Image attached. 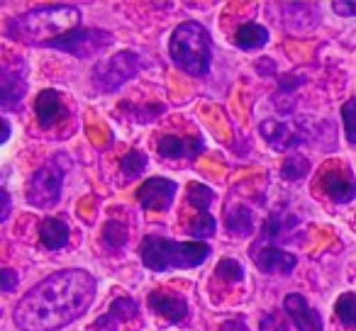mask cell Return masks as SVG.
I'll return each instance as SVG.
<instances>
[{"label":"cell","instance_id":"cell-32","mask_svg":"<svg viewBox=\"0 0 356 331\" xmlns=\"http://www.w3.org/2000/svg\"><path fill=\"white\" fill-rule=\"evenodd\" d=\"M332 10L341 17H356V3H346V0H334L332 3Z\"/></svg>","mask_w":356,"mask_h":331},{"label":"cell","instance_id":"cell-25","mask_svg":"<svg viewBox=\"0 0 356 331\" xmlns=\"http://www.w3.org/2000/svg\"><path fill=\"white\" fill-rule=\"evenodd\" d=\"M215 278H220V280L225 282H239L244 280V268L239 261H234V258H222V261L218 263V268H215Z\"/></svg>","mask_w":356,"mask_h":331},{"label":"cell","instance_id":"cell-31","mask_svg":"<svg viewBox=\"0 0 356 331\" xmlns=\"http://www.w3.org/2000/svg\"><path fill=\"white\" fill-rule=\"evenodd\" d=\"M302 83H305V78H302V76H281L278 90H281V93H286V95H291L293 90H296L298 85H302Z\"/></svg>","mask_w":356,"mask_h":331},{"label":"cell","instance_id":"cell-8","mask_svg":"<svg viewBox=\"0 0 356 331\" xmlns=\"http://www.w3.org/2000/svg\"><path fill=\"white\" fill-rule=\"evenodd\" d=\"M215 200V193L203 183H191L188 185V203L198 207V219L186 227V232L193 237V241H203V239L215 237L218 232V219L210 214V203Z\"/></svg>","mask_w":356,"mask_h":331},{"label":"cell","instance_id":"cell-30","mask_svg":"<svg viewBox=\"0 0 356 331\" xmlns=\"http://www.w3.org/2000/svg\"><path fill=\"white\" fill-rule=\"evenodd\" d=\"M0 285H3L6 295H10V292L20 285V275H17L13 268H3V271H0Z\"/></svg>","mask_w":356,"mask_h":331},{"label":"cell","instance_id":"cell-1","mask_svg":"<svg viewBox=\"0 0 356 331\" xmlns=\"http://www.w3.org/2000/svg\"><path fill=\"white\" fill-rule=\"evenodd\" d=\"M98 280L83 268L51 273L20 297L13 321L20 331H56L74 324L93 305Z\"/></svg>","mask_w":356,"mask_h":331},{"label":"cell","instance_id":"cell-22","mask_svg":"<svg viewBox=\"0 0 356 331\" xmlns=\"http://www.w3.org/2000/svg\"><path fill=\"white\" fill-rule=\"evenodd\" d=\"M334 314L344 326H356V295L354 292H344V295L337 297Z\"/></svg>","mask_w":356,"mask_h":331},{"label":"cell","instance_id":"cell-6","mask_svg":"<svg viewBox=\"0 0 356 331\" xmlns=\"http://www.w3.org/2000/svg\"><path fill=\"white\" fill-rule=\"evenodd\" d=\"M139 74V56L134 51H118L93 69V88L98 93H115Z\"/></svg>","mask_w":356,"mask_h":331},{"label":"cell","instance_id":"cell-34","mask_svg":"<svg viewBox=\"0 0 356 331\" xmlns=\"http://www.w3.org/2000/svg\"><path fill=\"white\" fill-rule=\"evenodd\" d=\"M220 331H249V326L244 324L242 316H237V319H227V321H225Z\"/></svg>","mask_w":356,"mask_h":331},{"label":"cell","instance_id":"cell-33","mask_svg":"<svg viewBox=\"0 0 356 331\" xmlns=\"http://www.w3.org/2000/svg\"><path fill=\"white\" fill-rule=\"evenodd\" d=\"M0 195H3V210H0V222H8V217H10V193H8V188H0Z\"/></svg>","mask_w":356,"mask_h":331},{"label":"cell","instance_id":"cell-13","mask_svg":"<svg viewBox=\"0 0 356 331\" xmlns=\"http://www.w3.org/2000/svg\"><path fill=\"white\" fill-rule=\"evenodd\" d=\"M283 309H286L288 319L293 321L298 331H325V324H322V316L300 292H291L283 300Z\"/></svg>","mask_w":356,"mask_h":331},{"label":"cell","instance_id":"cell-4","mask_svg":"<svg viewBox=\"0 0 356 331\" xmlns=\"http://www.w3.org/2000/svg\"><path fill=\"white\" fill-rule=\"evenodd\" d=\"M210 256V246L203 241H171L163 237H144L142 263L149 271H166V268H195Z\"/></svg>","mask_w":356,"mask_h":331},{"label":"cell","instance_id":"cell-19","mask_svg":"<svg viewBox=\"0 0 356 331\" xmlns=\"http://www.w3.org/2000/svg\"><path fill=\"white\" fill-rule=\"evenodd\" d=\"M69 239H71V232H69V227H66L64 219L49 217V219L42 222L40 241L44 248H49V251H59V248H64L66 244H69Z\"/></svg>","mask_w":356,"mask_h":331},{"label":"cell","instance_id":"cell-11","mask_svg":"<svg viewBox=\"0 0 356 331\" xmlns=\"http://www.w3.org/2000/svg\"><path fill=\"white\" fill-rule=\"evenodd\" d=\"M176 188L178 185L168 178H149L142 183V188L137 190V203L142 205V210L147 212H166L173 205V198H176Z\"/></svg>","mask_w":356,"mask_h":331},{"label":"cell","instance_id":"cell-23","mask_svg":"<svg viewBox=\"0 0 356 331\" xmlns=\"http://www.w3.org/2000/svg\"><path fill=\"white\" fill-rule=\"evenodd\" d=\"M307 171H310V161H307L305 156H300V153H293V156H288L286 161H283V166H281V176L286 180L305 178Z\"/></svg>","mask_w":356,"mask_h":331},{"label":"cell","instance_id":"cell-12","mask_svg":"<svg viewBox=\"0 0 356 331\" xmlns=\"http://www.w3.org/2000/svg\"><path fill=\"white\" fill-rule=\"evenodd\" d=\"M259 132H261L264 142L276 151H291L307 139V134L296 122H278V119H264L259 124Z\"/></svg>","mask_w":356,"mask_h":331},{"label":"cell","instance_id":"cell-3","mask_svg":"<svg viewBox=\"0 0 356 331\" xmlns=\"http://www.w3.org/2000/svg\"><path fill=\"white\" fill-rule=\"evenodd\" d=\"M168 51H171V61L184 74L203 78L213 64V37L200 22H181L171 35Z\"/></svg>","mask_w":356,"mask_h":331},{"label":"cell","instance_id":"cell-27","mask_svg":"<svg viewBox=\"0 0 356 331\" xmlns=\"http://www.w3.org/2000/svg\"><path fill=\"white\" fill-rule=\"evenodd\" d=\"M341 122H344L346 142L356 144V98L344 103V108H341Z\"/></svg>","mask_w":356,"mask_h":331},{"label":"cell","instance_id":"cell-17","mask_svg":"<svg viewBox=\"0 0 356 331\" xmlns=\"http://www.w3.org/2000/svg\"><path fill=\"white\" fill-rule=\"evenodd\" d=\"M149 307L159 316L168 321H184L188 316V305L181 295H166V292H152L149 295Z\"/></svg>","mask_w":356,"mask_h":331},{"label":"cell","instance_id":"cell-14","mask_svg":"<svg viewBox=\"0 0 356 331\" xmlns=\"http://www.w3.org/2000/svg\"><path fill=\"white\" fill-rule=\"evenodd\" d=\"M35 114L42 129H51V127H56L61 119L69 117V108L64 105V98L59 95V90L47 88V90H40V95H37Z\"/></svg>","mask_w":356,"mask_h":331},{"label":"cell","instance_id":"cell-29","mask_svg":"<svg viewBox=\"0 0 356 331\" xmlns=\"http://www.w3.org/2000/svg\"><path fill=\"white\" fill-rule=\"evenodd\" d=\"M118 329H120V319L113 314V312L98 316V319L88 326V331H118Z\"/></svg>","mask_w":356,"mask_h":331},{"label":"cell","instance_id":"cell-36","mask_svg":"<svg viewBox=\"0 0 356 331\" xmlns=\"http://www.w3.org/2000/svg\"><path fill=\"white\" fill-rule=\"evenodd\" d=\"M8 137H10V122H8V119L3 117V144L8 142Z\"/></svg>","mask_w":356,"mask_h":331},{"label":"cell","instance_id":"cell-15","mask_svg":"<svg viewBox=\"0 0 356 331\" xmlns=\"http://www.w3.org/2000/svg\"><path fill=\"white\" fill-rule=\"evenodd\" d=\"M320 185H322V190H325L327 198L337 205H346L356 198V180L349 171H341V169L327 171V173L320 178Z\"/></svg>","mask_w":356,"mask_h":331},{"label":"cell","instance_id":"cell-24","mask_svg":"<svg viewBox=\"0 0 356 331\" xmlns=\"http://www.w3.org/2000/svg\"><path fill=\"white\" fill-rule=\"evenodd\" d=\"M120 169H122V173L127 176V178H137V176H142L144 169H147V153L139 151V148H132V151L122 156Z\"/></svg>","mask_w":356,"mask_h":331},{"label":"cell","instance_id":"cell-16","mask_svg":"<svg viewBox=\"0 0 356 331\" xmlns=\"http://www.w3.org/2000/svg\"><path fill=\"white\" fill-rule=\"evenodd\" d=\"M156 148L163 158H198L203 153V142L200 139H181L166 134L156 142Z\"/></svg>","mask_w":356,"mask_h":331},{"label":"cell","instance_id":"cell-20","mask_svg":"<svg viewBox=\"0 0 356 331\" xmlns=\"http://www.w3.org/2000/svg\"><path fill=\"white\" fill-rule=\"evenodd\" d=\"M234 44L242 51H257L268 44V30L257 25V22H247V25L239 27L237 35H234Z\"/></svg>","mask_w":356,"mask_h":331},{"label":"cell","instance_id":"cell-9","mask_svg":"<svg viewBox=\"0 0 356 331\" xmlns=\"http://www.w3.org/2000/svg\"><path fill=\"white\" fill-rule=\"evenodd\" d=\"M249 256L257 263L259 271L266 273V275H291L298 266V258L293 253L266 241H254L252 248H249Z\"/></svg>","mask_w":356,"mask_h":331},{"label":"cell","instance_id":"cell-10","mask_svg":"<svg viewBox=\"0 0 356 331\" xmlns=\"http://www.w3.org/2000/svg\"><path fill=\"white\" fill-rule=\"evenodd\" d=\"M27 95V71L22 61L6 64L0 71V108L6 112H15L22 98Z\"/></svg>","mask_w":356,"mask_h":331},{"label":"cell","instance_id":"cell-2","mask_svg":"<svg viewBox=\"0 0 356 331\" xmlns=\"http://www.w3.org/2000/svg\"><path fill=\"white\" fill-rule=\"evenodd\" d=\"M81 10L74 6H42L25 15L8 20L6 32L10 40L32 46H47L81 27Z\"/></svg>","mask_w":356,"mask_h":331},{"label":"cell","instance_id":"cell-21","mask_svg":"<svg viewBox=\"0 0 356 331\" xmlns=\"http://www.w3.org/2000/svg\"><path fill=\"white\" fill-rule=\"evenodd\" d=\"M127 227H124L122 222H115V219H110L108 224L103 227V234H100V239H103V246L108 248L110 253H120L124 248V244H127Z\"/></svg>","mask_w":356,"mask_h":331},{"label":"cell","instance_id":"cell-18","mask_svg":"<svg viewBox=\"0 0 356 331\" xmlns=\"http://www.w3.org/2000/svg\"><path fill=\"white\" fill-rule=\"evenodd\" d=\"M225 227L232 237H252L254 234V212L247 205H234V207H227L225 212Z\"/></svg>","mask_w":356,"mask_h":331},{"label":"cell","instance_id":"cell-7","mask_svg":"<svg viewBox=\"0 0 356 331\" xmlns=\"http://www.w3.org/2000/svg\"><path fill=\"white\" fill-rule=\"evenodd\" d=\"M115 42V37L105 30H86V27H79L71 35L61 37V40L47 44L44 49H59L66 51L71 56H79V59H88L93 54H100L103 49H108Z\"/></svg>","mask_w":356,"mask_h":331},{"label":"cell","instance_id":"cell-35","mask_svg":"<svg viewBox=\"0 0 356 331\" xmlns=\"http://www.w3.org/2000/svg\"><path fill=\"white\" fill-rule=\"evenodd\" d=\"M257 69H259V74H261V76H268V74H273V71H276V64H273L271 59H259Z\"/></svg>","mask_w":356,"mask_h":331},{"label":"cell","instance_id":"cell-28","mask_svg":"<svg viewBox=\"0 0 356 331\" xmlns=\"http://www.w3.org/2000/svg\"><path fill=\"white\" fill-rule=\"evenodd\" d=\"M259 331H288V324L276 314V312H266L259 321Z\"/></svg>","mask_w":356,"mask_h":331},{"label":"cell","instance_id":"cell-26","mask_svg":"<svg viewBox=\"0 0 356 331\" xmlns=\"http://www.w3.org/2000/svg\"><path fill=\"white\" fill-rule=\"evenodd\" d=\"M110 312H113L120 321L139 319V307H137V302H134L132 297H118V300H113Z\"/></svg>","mask_w":356,"mask_h":331},{"label":"cell","instance_id":"cell-5","mask_svg":"<svg viewBox=\"0 0 356 331\" xmlns=\"http://www.w3.org/2000/svg\"><path fill=\"white\" fill-rule=\"evenodd\" d=\"M71 169L69 156L59 153V156L49 158L40 171H35L27 185V203L35 207H51L59 203L61 188H64V176Z\"/></svg>","mask_w":356,"mask_h":331}]
</instances>
